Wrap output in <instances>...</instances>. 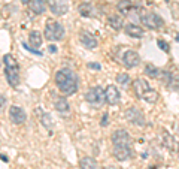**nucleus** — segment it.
I'll return each mask as SVG.
<instances>
[{
	"instance_id": "1",
	"label": "nucleus",
	"mask_w": 179,
	"mask_h": 169,
	"mask_svg": "<svg viewBox=\"0 0 179 169\" xmlns=\"http://www.w3.org/2000/svg\"><path fill=\"white\" fill-rule=\"evenodd\" d=\"M55 84L64 96H72L78 91V77L73 70L63 67L55 74Z\"/></svg>"
},
{
	"instance_id": "2",
	"label": "nucleus",
	"mask_w": 179,
	"mask_h": 169,
	"mask_svg": "<svg viewBox=\"0 0 179 169\" xmlns=\"http://www.w3.org/2000/svg\"><path fill=\"white\" fill-rule=\"evenodd\" d=\"M3 63H5V77H6L9 85L17 87L20 84V66H18V61L15 60V57L12 54H6L3 57Z\"/></svg>"
},
{
	"instance_id": "3",
	"label": "nucleus",
	"mask_w": 179,
	"mask_h": 169,
	"mask_svg": "<svg viewBox=\"0 0 179 169\" xmlns=\"http://www.w3.org/2000/svg\"><path fill=\"white\" fill-rule=\"evenodd\" d=\"M45 39L48 41H61L64 38V27L58 23V21H54V20H48L46 21V26H45V32H44Z\"/></svg>"
},
{
	"instance_id": "4",
	"label": "nucleus",
	"mask_w": 179,
	"mask_h": 169,
	"mask_svg": "<svg viewBox=\"0 0 179 169\" xmlns=\"http://www.w3.org/2000/svg\"><path fill=\"white\" fill-rule=\"evenodd\" d=\"M140 23L149 30H158L164 26V20L155 12H140Z\"/></svg>"
},
{
	"instance_id": "5",
	"label": "nucleus",
	"mask_w": 179,
	"mask_h": 169,
	"mask_svg": "<svg viewBox=\"0 0 179 169\" xmlns=\"http://www.w3.org/2000/svg\"><path fill=\"white\" fill-rule=\"evenodd\" d=\"M85 100L91 103V105H103L106 102V97H105V90L102 87H93L90 88L88 91L85 93Z\"/></svg>"
},
{
	"instance_id": "6",
	"label": "nucleus",
	"mask_w": 179,
	"mask_h": 169,
	"mask_svg": "<svg viewBox=\"0 0 179 169\" xmlns=\"http://www.w3.org/2000/svg\"><path fill=\"white\" fill-rule=\"evenodd\" d=\"M130 135L124 129H118L112 135V144L114 147H130Z\"/></svg>"
},
{
	"instance_id": "7",
	"label": "nucleus",
	"mask_w": 179,
	"mask_h": 169,
	"mask_svg": "<svg viewBox=\"0 0 179 169\" xmlns=\"http://www.w3.org/2000/svg\"><path fill=\"white\" fill-rule=\"evenodd\" d=\"M126 118L134 124V126H145V115H143V112L140 111V109H137V108H129L127 111H126Z\"/></svg>"
},
{
	"instance_id": "8",
	"label": "nucleus",
	"mask_w": 179,
	"mask_h": 169,
	"mask_svg": "<svg viewBox=\"0 0 179 169\" xmlns=\"http://www.w3.org/2000/svg\"><path fill=\"white\" fill-rule=\"evenodd\" d=\"M9 118H11V121L14 123V124H23V123H26V120H27V114H26V111L21 108V106H17V105H12L11 108H9Z\"/></svg>"
},
{
	"instance_id": "9",
	"label": "nucleus",
	"mask_w": 179,
	"mask_h": 169,
	"mask_svg": "<svg viewBox=\"0 0 179 169\" xmlns=\"http://www.w3.org/2000/svg\"><path fill=\"white\" fill-rule=\"evenodd\" d=\"M123 63H124V66L126 67H136L139 63H140V55L133 51V49H129V51H126L124 52V55H123Z\"/></svg>"
},
{
	"instance_id": "10",
	"label": "nucleus",
	"mask_w": 179,
	"mask_h": 169,
	"mask_svg": "<svg viewBox=\"0 0 179 169\" xmlns=\"http://www.w3.org/2000/svg\"><path fill=\"white\" fill-rule=\"evenodd\" d=\"M105 97H106V102L109 105H117V103H120L121 94H120V90L115 85H108L106 90H105Z\"/></svg>"
},
{
	"instance_id": "11",
	"label": "nucleus",
	"mask_w": 179,
	"mask_h": 169,
	"mask_svg": "<svg viewBox=\"0 0 179 169\" xmlns=\"http://www.w3.org/2000/svg\"><path fill=\"white\" fill-rule=\"evenodd\" d=\"M79 41L81 43L85 46V48H88V49H94V48H97V39H96V36L93 35V33H90V32H81V35H79Z\"/></svg>"
},
{
	"instance_id": "12",
	"label": "nucleus",
	"mask_w": 179,
	"mask_h": 169,
	"mask_svg": "<svg viewBox=\"0 0 179 169\" xmlns=\"http://www.w3.org/2000/svg\"><path fill=\"white\" fill-rule=\"evenodd\" d=\"M49 8H51V11H52L54 15H64L69 11L67 0H52Z\"/></svg>"
},
{
	"instance_id": "13",
	"label": "nucleus",
	"mask_w": 179,
	"mask_h": 169,
	"mask_svg": "<svg viewBox=\"0 0 179 169\" xmlns=\"http://www.w3.org/2000/svg\"><path fill=\"white\" fill-rule=\"evenodd\" d=\"M114 157L118 162H126L132 157L130 147H114Z\"/></svg>"
},
{
	"instance_id": "14",
	"label": "nucleus",
	"mask_w": 179,
	"mask_h": 169,
	"mask_svg": "<svg viewBox=\"0 0 179 169\" xmlns=\"http://www.w3.org/2000/svg\"><path fill=\"white\" fill-rule=\"evenodd\" d=\"M124 30H126V33H127L130 38H136V39H140V38H143V35H145L143 29H142L140 26H137V24H133V23L126 24V26H124Z\"/></svg>"
},
{
	"instance_id": "15",
	"label": "nucleus",
	"mask_w": 179,
	"mask_h": 169,
	"mask_svg": "<svg viewBox=\"0 0 179 169\" xmlns=\"http://www.w3.org/2000/svg\"><path fill=\"white\" fill-rule=\"evenodd\" d=\"M133 87H134V93H136V96H137V97H140V99H142L143 93H145L146 90H149V88H151V87H149V84H148L145 80H142V78H137V80H134Z\"/></svg>"
},
{
	"instance_id": "16",
	"label": "nucleus",
	"mask_w": 179,
	"mask_h": 169,
	"mask_svg": "<svg viewBox=\"0 0 179 169\" xmlns=\"http://www.w3.org/2000/svg\"><path fill=\"white\" fill-rule=\"evenodd\" d=\"M108 24H109L114 30H121V29L124 27V20H123L120 15L114 14V15H109V17H108Z\"/></svg>"
},
{
	"instance_id": "17",
	"label": "nucleus",
	"mask_w": 179,
	"mask_h": 169,
	"mask_svg": "<svg viewBox=\"0 0 179 169\" xmlns=\"http://www.w3.org/2000/svg\"><path fill=\"white\" fill-rule=\"evenodd\" d=\"M79 168L81 169H100L99 163L93 157H82L79 160Z\"/></svg>"
},
{
	"instance_id": "18",
	"label": "nucleus",
	"mask_w": 179,
	"mask_h": 169,
	"mask_svg": "<svg viewBox=\"0 0 179 169\" xmlns=\"http://www.w3.org/2000/svg\"><path fill=\"white\" fill-rule=\"evenodd\" d=\"M133 2L132 0H120L118 5H117V9L123 14V15H129L132 11H133Z\"/></svg>"
},
{
	"instance_id": "19",
	"label": "nucleus",
	"mask_w": 179,
	"mask_h": 169,
	"mask_svg": "<svg viewBox=\"0 0 179 169\" xmlns=\"http://www.w3.org/2000/svg\"><path fill=\"white\" fill-rule=\"evenodd\" d=\"M30 9L36 15H41L46 11V3H45V0H32L30 2Z\"/></svg>"
},
{
	"instance_id": "20",
	"label": "nucleus",
	"mask_w": 179,
	"mask_h": 169,
	"mask_svg": "<svg viewBox=\"0 0 179 169\" xmlns=\"http://www.w3.org/2000/svg\"><path fill=\"white\" fill-rule=\"evenodd\" d=\"M42 41H44V38H42V33H41V32H38V30L30 32V35H29V43H30L32 46L39 48V46L42 45Z\"/></svg>"
},
{
	"instance_id": "21",
	"label": "nucleus",
	"mask_w": 179,
	"mask_h": 169,
	"mask_svg": "<svg viewBox=\"0 0 179 169\" xmlns=\"http://www.w3.org/2000/svg\"><path fill=\"white\" fill-rule=\"evenodd\" d=\"M55 109H57L60 114H67V112L70 111V105H69L67 99H66V97H58V99L55 100Z\"/></svg>"
},
{
	"instance_id": "22",
	"label": "nucleus",
	"mask_w": 179,
	"mask_h": 169,
	"mask_svg": "<svg viewBox=\"0 0 179 169\" xmlns=\"http://www.w3.org/2000/svg\"><path fill=\"white\" fill-rule=\"evenodd\" d=\"M142 99H143L145 102H148V103H155V102L158 100V91L154 90V88H149V90H146V91L143 93Z\"/></svg>"
},
{
	"instance_id": "23",
	"label": "nucleus",
	"mask_w": 179,
	"mask_h": 169,
	"mask_svg": "<svg viewBox=\"0 0 179 169\" xmlns=\"http://www.w3.org/2000/svg\"><path fill=\"white\" fill-rule=\"evenodd\" d=\"M78 12H79V15L81 17H85V18H88L93 15V6L90 5V3H81L79 5V8H78Z\"/></svg>"
},
{
	"instance_id": "24",
	"label": "nucleus",
	"mask_w": 179,
	"mask_h": 169,
	"mask_svg": "<svg viewBox=\"0 0 179 169\" xmlns=\"http://www.w3.org/2000/svg\"><path fill=\"white\" fill-rule=\"evenodd\" d=\"M160 69L157 67V66H154V64H146L145 66V74L149 77V78H154V80H158V77H160Z\"/></svg>"
},
{
	"instance_id": "25",
	"label": "nucleus",
	"mask_w": 179,
	"mask_h": 169,
	"mask_svg": "<svg viewBox=\"0 0 179 169\" xmlns=\"http://www.w3.org/2000/svg\"><path fill=\"white\" fill-rule=\"evenodd\" d=\"M117 83L120 85H123V87H127V85L130 84V75L126 74V72L118 74V75H117Z\"/></svg>"
},
{
	"instance_id": "26",
	"label": "nucleus",
	"mask_w": 179,
	"mask_h": 169,
	"mask_svg": "<svg viewBox=\"0 0 179 169\" xmlns=\"http://www.w3.org/2000/svg\"><path fill=\"white\" fill-rule=\"evenodd\" d=\"M41 123H42L46 129H51L52 124H54L52 120H51V115H49V114H42V115H41Z\"/></svg>"
},
{
	"instance_id": "27",
	"label": "nucleus",
	"mask_w": 179,
	"mask_h": 169,
	"mask_svg": "<svg viewBox=\"0 0 179 169\" xmlns=\"http://www.w3.org/2000/svg\"><path fill=\"white\" fill-rule=\"evenodd\" d=\"M157 45H158V46H160V49H163L164 52H169V51H170V46H169V43L166 42V41L158 39V41H157Z\"/></svg>"
},
{
	"instance_id": "28",
	"label": "nucleus",
	"mask_w": 179,
	"mask_h": 169,
	"mask_svg": "<svg viewBox=\"0 0 179 169\" xmlns=\"http://www.w3.org/2000/svg\"><path fill=\"white\" fill-rule=\"evenodd\" d=\"M6 103H8V99L0 93V112H3L5 111V108H6Z\"/></svg>"
},
{
	"instance_id": "29",
	"label": "nucleus",
	"mask_w": 179,
	"mask_h": 169,
	"mask_svg": "<svg viewBox=\"0 0 179 169\" xmlns=\"http://www.w3.org/2000/svg\"><path fill=\"white\" fill-rule=\"evenodd\" d=\"M108 118H109V115L105 112V114H103V118H102V121H100V124H102L103 127L108 126V123H109V121H108Z\"/></svg>"
},
{
	"instance_id": "30",
	"label": "nucleus",
	"mask_w": 179,
	"mask_h": 169,
	"mask_svg": "<svg viewBox=\"0 0 179 169\" xmlns=\"http://www.w3.org/2000/svg\"><path fill=\"white\" fill-rule=\"evenodd\" d=\"M88 67L90 69H94V70H100L102 64H99V63H88Z\"/></svg>"
},
{
	"instance_id": "31",
	"label": "nucleus",
	"mask_w": 179,
	"mask_h": 169,
	"mask_svg": "<svg viewBox=\"0 0 179 169\" xmlns=\"http://www.w3.org/2000/svg\"><path fill=\"white\" fill-rule=\"evenodd\" d=\"M48 51H49V52H57L58 49H57L55 45H49V46H48Z\"/></svg>"
},
{
	"instance_id": "32",
	"label": "nucleus",
	"mask_w": 179,
	"mask_h": 169,
	"mask_svg": "<svg viewBox=\"0 0 179 169\" xmlns=\"http://www.w3.org/2000/svg\"><path fill=\"white\" fill-rule=\"evenodd\" d=\"M30 2L32 0H21V3H24V5H30Z\"/></svg>"
}]
</instances>
